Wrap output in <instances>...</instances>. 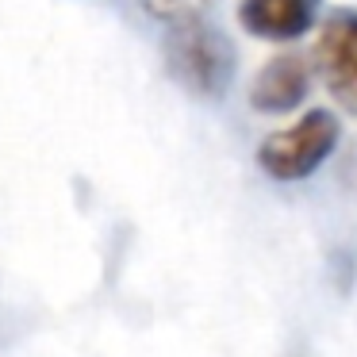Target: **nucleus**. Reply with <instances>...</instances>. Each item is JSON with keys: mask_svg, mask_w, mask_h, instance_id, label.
<instances>
[{"mask_svg": "<svg viewBox=\"0 0 357 357\" xmlns=\"http://www.w3.org/2000/svg\"><path fill=\"white\" fill-rule=\"evenodd\" d=\"M169 66L181 85H188L200 96H223L234 77V54L231 43L219 31L185 20L169 39Z\"/></svg>", "mask_w": 357, "mask_h": 357, "instance_id": "obj_2", "label": "nucleus"}, {"mask_svg": "<svg viewBox=\"0 0 357 357\" xmlns=\"http://www.w3.org/2000/svg\"><path fill=\"white\" fill-rule=\"evenodd\" d=\"M311 93V66L307 58L284 54L269 58V62L257 70L254 85H250V108L261 112V116H280V112H296Z\"/></svg>", "mask_w": 357, "mask_h": 357, "instance_id": "obj_4", "label": "nucleus"}, {"mask_svg": "<svg viewBox=\"0 0 357 357\" xmlns=\"http://www.w3.org/2000/svg\"><path fill=\"white\" fill-rule=\"evenodd\" d=\"M338 135L342 127L334 119V112L311 108L296 123L265 135V142L257 146V165L273 181H303L334 154Z\"/></svg>", "mask_w": 357, "mask_h": 357, "instance_id": "obj_1", "label": "nucleus"}, {"mask_svg": "<svg viewBox=\"0 0 357 357\" xmlns=\"http://www.w3.org/2000/svg\"><path fill=\"white\" fill-rule=\"evenodd\" d=\"M238 20L250 35L269 43H296L315 27L319 0H242Z\"/></svg>", "mask_w": 357, "mask_h": 357, "instance_id": "obj_5", "label": "nucleus"}, {"mask_svg": "<svg viewBox=\"0 0 357 357\" xmlns=\"http://www.w3.org/2000/svg\"><path fill=\"white\" fill-rule=\"evenodd\" d=\"M315 70L342 112L357 116V12H334L315 43Z\"/></svg>", "mask_w": 357, "mask_h": 357, "instance_id": "obj_3", "label": "nucleus"}]
</instances>
